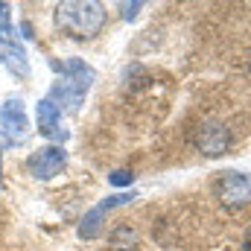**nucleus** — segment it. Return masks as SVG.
I'll list each match as a JSON object with an SVG mask.
<instances>
[{
    "label": "nucleus",
    "instance_id": "1",
    "mask_svg": "<svg viewBox=\"0 0 251 251\" xmlns=\"http://www.w3.org/2000/svg\"><path fill=\"white\" fill-rule=\"evenodd\" d=\"M53 67L59 70V79L50 88V97L47 100L56 102L59 111L62 108H67V111L79 108V102L85 100V94L94 85V67L85 64L82 59H64V62H56Z\"/></svg>",
    "mask_w": 251,
    "mask_h": 251
},
{
    "label": "nucleus",
    "instance_id": "2",
    "mask_svg": "<svg viewBox=\"0 0 251 251\" xmlns=\"http://www.w3.org/2000/svg\"><path fill=\"white\" fill-rule=\"evenodd\" d=\"M56 24L59 29H64L70 38H94L102 24H105V12L100 3H91V0H67V3H59L56 9Z\"/></svg>",
    "mask_w": 251,
    "mask_h": 251
},
{
    "label": "nucleus",
    "instance_id": "3",
    "mask_svg": "<svg viewBox=\"0 0 251 251\" xmlns=\"http://www.w3.org/2000/svg\"><path fill=\"white\" fill-rule=\"evenodd\" d=\"M64 164H67V152H64L62 146H44V149H38V152L29 155L26 170H29L32 178L50 181V178H56L64 170Z\"/></svg>",
    "mask_w": 251,
    "mask_h": 251
},
{
    "label": "nucleus",
    "instance_id": "4",
    "mask_svg": "<svg viewBox=\"0 0 251 251\" xmlns=\"http://www.w3.org/2000/svg\"><path fill=\"white\" fill-rule=\"evenodd\" d=\"M216 196L228 207H240L251 201V176L246 173H222L216 181Z\"/></svg>",
    "mask_w": 251,
    "mask_h": 251
},
{
    "label": "nucleus",
    "instance_id": "5",
    "mask_svg": "<svg viewBox=\"0 0 251 251\" xmlns=\"http://www.w3.org/2000/svg\"><path fill=\"white\" fill-rule=\"evenodd\" d=\"M131 199H134V193H117V196L102 199L94 210H88V213H85V219H82V225H79V237H82V240H94V237L100 234V228H102L105 213H108V210H114V207L128 204Z\"/></svg>",
    "mask_w": 251,
    "mask_h": 251
},
{
    "label": "nucleus",
    "instance_id": "6",
    "mask_svg": "<svg viewBox=\"0 0 251 251\" xmlns=\"http://www.w3.org/2000/svg\"><path fill=\"white\" fill-rule=\"evenodd\" d=\"M0 128L6 131L9 140H24L29 134V117H26V108L21 100H6L0 105Z\"/></svg>",
    "mask_w": 251,
    "mask_h": 251
},
{
    "label": "nucleus",
    "instance_id": "7",
    "mask_svg": "<svg viewBox=\"0 0 251 251\" xmlns=\"http://www.w3.org/2000/svg\"><path fill=\"white\" fill-rule=\"evenodd\" d=\"M35 123H38V131L44 137H50V140H64L67 137V131L62 128V111L47 97L35 105Z\"/></svg>",
    "mask_w": 251,
    "mask_h": 251
},
{
    "label": "nucleus",
    "instance_id": "8",
    "mask_svg": "<svg viewBox=\"0 0 251 251\" xmlns=\"http://www.w3.org/2000/svg\"><path fill=\"white\" fill-rule=\"evenodd\" d=\"M228 140H231V134H228V128H225L222 123H207V126H201V131H199V137H196L199 149H201L207 158H216V155H222V152L228 149Z\"/></svg>",
    "mask_w": 251,
    "mask_h": 251
},
{
    "label": "nucleus",
    "instance_id": "9",
    "mask_svg": "<svg viewBox=\"0 0 251 251\" xmlns=\"http://www.w3.org/2000/svg\"><path fill=\"white\" fill-rule=\"evenodd\" d=\"M3 62L9 64L12 73H18V76H26V73H29L26 53H24V47H21L18 41H9V44H6V56H3Z\"/></svg>",
    "mask_w": 251,
    "mask_h": 251
},
{
    "label": "nucleus",
    "instance_id": "10",
    "mask_svg": "<svg viewBox=\"0 0 251 251\" xmlns=\"http://www.w3.org/2000/svg\"><path fill=\"white\" fill-rule=\"evenodd\" d=\"M111 246H114V251H134L137 249V234L123 225L111 234Z\"/></svg>",
    "mask_w": 251,
    "mask_h": 251
},
{
    "label": "nucleus",
    "instance_id": "11",
    "mask_svg": "<svg viewBox=\"0 0 251 251\" xmlns=\"http://www.w3.org/2000/svg\"><path fill=\"white\" fill-rule=\"evenodd\" d=\"M108 181H111L114 187H128V184L134 181V176H131L128 170H117V173H111V176H108Z\"/></svg>",
    "mask_w": 251,
    "mask_h": 251
},
{
    "label": "nucleus",
    "instance_id": "12",
    "mask_svg": "<svg viewBox=\"0 0 251 251\" xmlns=\"http://www.w3.org/2000/svg\"><path fill=\"white\" fill-rule=\"evenodd\" d=\"M120 9H123V18H126V21H131V18L140 12V3H120Z\"/></svg>",
    "mask_w": 251,
    "mask_h": 251
},
{
    "label": "nucleus",
    "instance_id": "13",
    "mask_svg": "<svg viewBox=\"0 0 251 251\" xmlns=\"http://www.w3.org/2000/svg\"><path fill=\"white\" fill-rule=\"evenodd\" d=\"M243 251H251V228H249V234H246V240H243Z\"/></svg>",
    "mask_w": 251,
    "mask_h": 251
},
{
    "label": "nucleus",
    "instance_id": "14",
    "mask_svg": "<svg viewBox=\"0 0 251 251\" xmlns=\"http://www.w3.org/2000/svg\"><path fill=\"white\" fill-rule=\"evenodd\" d=\"M0 173H3V152H0Z\"/></svg>",
    "mask_w": 251,
    "mask_h": 251
}]
</instances>
